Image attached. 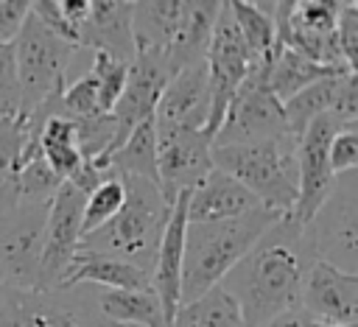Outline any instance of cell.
<instances>
[{"instance_id": "27", "label": "cell", "mask_w": 358, "mask_h": 327, "mask_svg": "<svg viewBox=\"0 0 358 327\" xmlns=\"http://www.w3.org/2000/svg\"><path fill=\"white\" fill-rule=\"evenodd\" d=\"M36 143H39V154L42 159L50 165V170L67 182L84 162L81 151H78V143H76V129L67 117L62 115H50L42 126H39V134H36Z\"/></svg>"}, {"instance_id": "18", "label": "cell", "mask_w": 358, "mask_h": 327, "mask_svg": "<svg viewBox=\"0 0 358 327\" xmlns=\"http://www.w3.org/2000/svg\"><path fill=\"white\" fill-rule=\"evenodd\" d=\"M255 207H260V201L241 182L213 168L201 179V184L187 193L185 215H187V224H213V221L238 218Z\"/></svg>"}, {"instance_id": "39", "label": "cell", "mask_w": 358, "mask_h": 327, "mask_svg": "<svg viewBox=\"0 0 358 327\" xmlns=\"http://www.w3.org/2000/svg\"><path fill=\"white\" fill-rule=\"evenodd\" d=\"M109 327H112V324H109Z\"/></svg>"}, {"instance_id": "34", "label": "cell", "mask_w": 358, "mask_h": 327, "mask_svg": "<svg viewBox=\"0 0 358 327\" xmlns=\"http://www.w3.org/2000/svg\"><path fill=\"white\" fill-rule=\"evenodd\" d=\"M336 42H338V53H341L344 64L355 73L358 70V3H352V0H344L338 6Z\"/></svg>"}, {"instance_id": "28", "label": "cell", "mask_w": 358, "mask_h": 327, "mask_svg": "<svg viewBox=\"0 0 358 327\" xmlns=\"http://www.w3.org/2000/svg\"><path fill=\"white\" fill-rule=\"evenodd\" d=\"M171 327H243V316L238 302L215 285L199 299L179 305Z\"/></svg>"}, {"instance_id": "11", "label": "cell", "mask_w": 358, "mask_h": 327, "mask_svg": "<svg viewBox=\"0 0 358 327\" xmlns=\"http://www.w3.org/2000/svg\"><path fill=\"white\" fill-rule=\"evenodd\" d=\"M157 123V120H154ZM213 143L204 131L157 123V187L168 204L190 193L213 170Z\"/></svg>"}, {"instance_id": "21", "label": "cell", "mask_w": 358, "mask_h": 327, "mask_svg": "<svg viewBox=\"0 0 358 327\" xmlns=\"http://www.w3.org/2000/svg\"><path fill=\"white\" fill-rule=\"evenodd\" d=\"M218 8H221L218 0H182L179 28L168 48L171 75L207 56V45H210V34H213Z\"/></svg>"}, {"instance_id": "36", "label": "cell", "mask_w": 358, "mask_h": 327, "mask_svg": "<svg viewBox=\"0 0 358 327\" xmlns=\"http://www.w3.org/2000/svg\"><path fill=\"white\" fill-rule=\"evenodd\" d=\"M28 11H31V0H0V45L14 42Z\"/></svg>"}, {"instance_id": "33", "label": "cell", "mask_w": 358, "mask_h": 327, "mask_svg": "<svg viewBox=\"0 0 358 327\" xmlns=\"http://www.w3.org/2000/svg\"><path fill=\"white\" fill-rule=\"evenodd\" d=\"M22 115V92L14 64V45H0V120H20Z\"/></svg>"}, {"instance_id": "26", "label": "cell", "mask_w": 358, "mask_h": 327, "mask_svg": "<svg viewBox=\"0 0 358 327\" xmlns=\"http://www.w3.org/2000/svg\"><path fill=\"white\" fill-rule=\"evenodd\" d=\"M229 14L252 53L255 64H268L274 56V3H243V0H229Z\"/></svg>"}, {"instance_id": "19", "label": "cell", "mask_w": 358, "mask_h": 327, "mask_svg": "<svg viewBox=\"0 0 358 327\" xmlns=\"http://www.w3.org/2000/svg\"><path fill=\"white\" fill-rule=\"evenodd\" d=\"M103 50L129 64L134 59L131 3L129 0H90V17L81 28V48Z\"/></svg>"}, {"instance_id": "23", "label": "cell", "mask_w": 358, "mask_h": 327, "mask_svg": "<svg viewBox=\"0 0 358 327\" xmlns=\"http://www.w3.org/2000/svg\"><path fill=\"white\" fill-rule=\"evenodd\" d=\"M101 319L112 327H168L162 305L151 288L145 291H101L95 296Z\"/></svg>"}, {"instance_id": "1", "label": "cell", "mask_w": 358, "mask_h": 327, "mask_svg": "<svg viewBox=\"0 0 358 327\" xmlns=\"http://www.w3.org/2000/svg\"><path fill=\"white\" fill-rule=\"evenodd\" d=\"M313 260L316 254L308 229L282 215L218 285L238 302L243 327H263L288 310H299L302 279Z\"/></svg>"}, {"instance_id": "24", "label": "cell", "mask_w": 358, "mask_h": 327, "mask_svg": "<svg viewBox=\"0 0 358 327\" xmlns=\"http://www.w3.org/2000/svg\"><path fill=\"white\" fill-rule=\"evenodd\" d=\"M98 170L112 176H140L157 184V123L143 120L106 159Z\"/></svg>"}, {"instance_id": "32", "label": "cell", "mask_w": 358, "mask_h": 327, "mask_svg": "<svg viewBox=\"0 0 358 327\" xmlns=\"http://www.w3.org/2000/svg\"><path fill=\"white\" fill-rule=\"evenodd\" d=\"M126 67L123 61L112 59L109 53L103 50H92V78L98 81V92H101V112H112V106L117 103L120 98V89H123V81H126Z\"/></svg>"}, {"instance_id": "37", "label": "cell", "mask_w": 358, "mask_h": 327, "mask_svg": "<svg viewBox=\"0 0 358 327\" xmlns=\"http://www.w3.org/2000/svg\"><path fill=\"white\" fill-rule=\"evenodd\" d=\"M263 327H308V316L302 310H288V313L266 321Z\"/></svg>"}, {"instance_id": "31", "label": "cell", "mask_w": 358, "mask_h": 327, "mask_svg": "<svg viewBox=\"0 0 358 327\" xmlns=\"http://www.w3.org/2000/svg\"><path fill=\"white\" fill-rule=\"evenodd\" d=\"M123 196L126 193H123L120 176H109L92 193H87L84 215H81V238H87L90 232H95L98 226H103L123 207Z\"/></svg>"}, {"instance_id": "14", "label": "cell", "mask_w": 358, "mask_h": 327, "mask_svg": "<svg viewBox=\"0 0 358 327\" xmlns=\"http://www.w3.org/2000/svg\"><path fill=\"white\" fill-rule=\"evenodd\" d=\"M171 78L168 53H134L126 67V81L117 103L112 106V117L117 126V145L148 117L159 103V95Z\"/></svg>"}, {"instance_id": "16", "label": "cell", "mask_w": 358, "mask_h": 327, "mask_svg": "<svg viewBox=\"0 0 358 327\" xmlns=\"http://www.w3.org/2000/svg\"><path fill=\"white\" fill-rule=\"evenodd\" d=\"M210 117V78H207V61H193L182 70H176L154 109L157 123H171L193 131H204Z\"/></svg>"}, {"instance_id": "9", "label": "cell", "mask_w": 358, "mask_h": 327, "mask_svg": "<svg viewBox=\"0 0 358 327\" xmlns=\"http://www.w3.org/2000/svg\"><path fill=\"white\" fill-rule=\"evenodd\" d=\"M50 204H17L0 218V288L36 291Z\"/></svg>"}, {"instance_id": "30", "label": "cell", "mask_w": 358, "mask_h": 327, "mask_svg": "<svg viewBox=\"0 0 358 327\" xmlns=\"http://www.w3.org/2000/svg\"><path fill=\"white\" fill-rule=\"evenodd\" d=\"M28 131L22 120H0V218L17 210L20 204V168Z\"/></svg>"}, {"instance_id": "17", "label": "cell", "mask_w": 358, "mask_h": 327, "mask_svg": "<svg viewBox=\"0 0 358 327\" xmlns=\"http://www.w3.org/2000/svg\"><path fill=\"white\" fill-rule=\"evenodd\" d=\"M185 207H187V193H179L171 207V218L162 232L157 260L151 268V291L162 305L168 327L173 321L176 307L182 305V252H185V229H187Z\"/></svg>"}, {"instance_id": "15", "label": "cell", "mask_w": 358, "mask_h": 327, "mask_svg": "<svg viewBox=\"0 0 358 327\" xmlns=\"http://www.w3.org/2000/svg\"><path fill=\"white\" fill-rule=\"evenodd\" d=\"M299 310L319 324H355L358 274H347L333 268L330 263L313 260L302 279Z\"/></svg>"}, {"instance_id": "5", "label": "cell", "mask_w": 358, "mask_h": 327, "mask_svg": "<svg viewBox=\"0 0 358 327\" xmlns=\"http://www.w3.org/2000/svg\"><path fill=\"white\" fill-rule=\"evenodd\" d=\"M14 64L22 92V115L25 120L34 109H39L45 101L62 95L64 89V73L70 67L73 53L78 50L73 42L56 36L50 28H45L31 11L14 36Z\"/></svg>"}, {"instance_id": "13", "label": "cell", "mask_w": 358, "mask_h": 327, "mask_svg": "<svg viewBox=\"0 0 358 327\" xmlns=\"http://www.w3.org/2000/svg\"><path fill=\"white\" fill-rule=\"evenodd\" d=\"M87 196L73 187L70 182H62L56 196L48 207V224H45V249L39 263V282L36 291H53L59 288L73 254L81 243V215H84Z\"/></svg>"}, {"instance_id": "10", "label": "cell", "mask_w": 358, "mask_h": 327, "mask_svg": "<svg viewBox=\"0 0 358 327\" xmlns=\"http://www.w3.org/2000/svg\"><path fill=\"white\" fill-rule=\"evenodd\" d=\"M0 327H109L95 302L70 296V288L11 291L0 288Z\"/></svg>"}, {"instance_id": "22", "label": "cell", "mask_w": 358, "mask_h": 327, "mask_svg": "<svg viewBox=\"0 0 358 327\" xmlns=\"http://www.w3.org/2000/svg\"><path fill=\"white\" fill-rule=\"evenodd\" d=\"M182 0H140L131 3L134 53H168L179 28Z\"/></svg>"}, {"instance_id": "4", "label": "cell", "mask_w": 358, "mask_h": 327, "mask_svg": "<svg viewBox=\"0 0 358 327\" xmlns=\"http://www.w3.org/2000/svg\"><path fill=\"white\" fill-rule=\"evenodd\" d=\"M213 168L241 182L263 207L291 215L296 201V140L291 134L249 143V145H213Z\"/></svg>"}, {"instance_id": "7", "label": "cell", "mask_w": 358, "mask_h": 327, "mask_svg": "<svg viewBox=\"0 0 358 327\" xmlns=\"http://www.w3.org/2000/svg\"><path fill=\"white\" fill-rule=\"evenodd\" d=\"M282 134H288L282 103L266 87V64H255L232 95L213 145H249Z\"/></svg>"}, {"instance_id": "3", "label": "cell", "mask_w": 358, "mask_h": 327, "mask_svg": "<svg viewBox=\"0 0 358 327\" xmlns=\"http://www.w3.org/2000/svg\"><path fill=\"white\" fill-rule=\"evenodd\" d=\"M123 207L95 232L81 238L78 249L120 257L151 277L162 232L171 218V207L159 187L140 176H120Z\"/></svg>"}, {"instance_id": "38", "label": "cell", "mask_w": 358, "mask_h": 327, "mask_svg": "<svg viewBox=\"0 0 358 327\" xmlns=\"http://www.w3.org/2000/svg\"><path fill=\"white\" fill-rule=\"evenodd\" d=\"M308 327H358V324H319V321H310L308 319Z\"/></svg>"}, {"instance_id": "8", "label": "cell", "mask_w": 358, "mask_h": 327, "mask_svg": "<svg viewBox=\"0 0 358 327\" xmlns=\"http://www.w3.org/2000/svg\"><path fill=\"white\" fill-rule=\"evenodd\" d=\"M204 61H207V78H210V117L204 126V137H210V143H213L232 95L238 92V87L255 67L252 53L241 36L227 3H221V8H218Z\"/></svg>"}, {"instance_id": "29", "label": "cell", "mask_w": 358, "mask_h": 327, "mask_svg": "<svg viewBox=\"0 0 358 327\" xmlns=\"http://www.w3.org/2000/svg\"><path fill=\"white\" fill-rule=\"evenodd\" d=\"M341 75H327L322 81H313L310 87H305L302 92H296L294 98H288L282 103V115H285V129L288 134L296 140L310 120L322 117V115H330L333 112V103H336V95H338V87H341Z\"/></svg>"}, {"instance_id": "2", "label": "cell", "mask_w": 358, "mask_h": 327, "mask_svg": "<svg viewBox=\"0 0 358 327\" xmlns=\"http://www.w3.org/2000/svg\"><path fill=\"white\" fill-rule=\"evenodd\" d=\"M280 218V212L260 204L238 218L187 224L182 252V305L215 288L227 271L255 246V240Z\"/></svg>"}, {"instance_id": "12", "label": "cell", "mask_w": 358, "mask_h": 327, "mask_svg": "<svg viewBox=\"0 0 358 327\" xmlns=\"http://www.w3.org/2000/svg\"><path fill=\"white\" fill-rule=\"evenodd\" d=\"M338 120L330 115H322L316 120L308 123V129L296 137V176H299V187H296V201L288 218H294L299 226H308V221L313 218V212L322 207V201L327 198L336 176L330 170V159H327V148L333 134L338 131Z\"/></svg>"}, {"instance_id": "6", "label": "cell", "mask_w": 358, "mask_h": 327, "mask_svg": "<svg viewBox=\"0 0 358 327\" xmlns=\"http://www.w3.org/2000/svg\"><path fill=\"white\" fill-rule=\"evenodd\" d=\"M308 238L316 260L338 271L358 274V173L336 176L327 198L308 221Z\"/></svg>"}, {"instance_id": "20", "label": "cell", "mask_w": 358, "mask_h": 327, "mask_svg": "<svg viewBox=\"0 0 358 327\" xmlns=\"http://www.w3.org/2000/svg\"><path fill=\"white\" fill-rule=\"evenodd\" d=\"M84 282L101 285L103 291H145V288H151V277L145 271H140L137 266H131L120 257H112V254L78 249L73 254L59 288H78Z\"/></svg>"}, {"instance_id": "35", "label": "cell", "mask_w": 358, "mask_h": 327, "mask_svg": "<svg viewBox=\"0 0 358 327\" xmlns=\"http://www.w3.org/2000/svg\"><path fill=\"white\" fill-rule=\"evenodd\" d=\"M327 159H330L333 176L355 170V165H358V126H338V131L330 140Z\"/></svg>"}, {"instance_id": "25", "label": "cell", "mask_w": 358, "mask_h": 327, "mask_svg": "<svg viewBox=\"0 0 358 327\" xmlns=\"http://www.w3.org/2000/svg\"><path fill=\"white\" fill-rule=\"evenodd\" d=\"M341 73H352V70L322 67V64H313L310 59H305L288 48H277L271 61L266 64V87L271 89V95L280 103H285L288 98H294L305 87H310L313 81H322L327 75H341Z\"/></svg>"}]
</instances>
